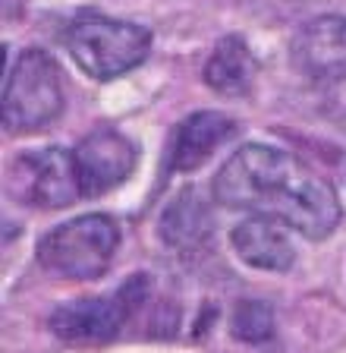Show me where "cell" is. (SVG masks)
Wrapping results in <instances>:
<instances>
[{
    "label": "cell",
    "mask_w": 346,
    "mask_h": 353,
    "mask_svg": "<svg viewBox=\"0 0 346 353\" xmlns=\"http://www.w3.org/2000/svg\"><path fill=\"white\" fill-rule=\"evenodd\" d=\"M230 243L233 252L243 259L246 265L258 268V272H290L296 262V250L290 243L283 224L274 218H246L230 230Z\"/></svg>",
    "instance_id": "obj_10"
},
{
    "label": "cell",
    "mask_w": 346,
    "mask_h": 353,
    "mask_svg": "<svg viewBox=\"0 0 346 353\" xmlns=\"http://www.w3.org/2000/svg\"><path fill=\"white\" fill-rule=\"evenodd\" d=\"M258 63L239 35H224L205 63V82L227 98H243L255 85Z\"/></svg>",
    "instance_id": "obj_12"
},
{
    "label": "cell",
    "mask_w": 346,
    "mask_h": 353,
    "mask_svg": "<svg viewBox=\"0 0 346 353\" xmlns=\"http://www.w3.org/2000/svg\"><path fill=\"white\" fill-rule=\"evenodd\" d=\"M211 208L195 190H183L161 214V236L180 256H195L211 243Z\"/></svg>",
    "instance_id": "obj_11"
},
{
    "label": "cell",
    "mask_w": 346,
    "mask_h": 353,
    "mask_svg": "<svg viewBox=\"0 0 346 353\" xmlns=\"http://www.w3.org/2000/svg\"><path fill=\"white\" fill-rule=\"evenodd\" d=\"M7 192L23 205L67 208L82 196L73 152L67 148L23 152L7 168Z\"/></svg>",
    "instance_id": "obj_6"
},
{
    "label": "cell",
    "mask_w": 346,
    "mask_h": 353,
    "mask_svg": "<svg viewBox=\"0 0 346 353\" xmlns=\"http://www.w3.org/2000/svg\"><path fill=\"white\" fill-rule=\"evenodd\" d=\"M145 294L148 278L136 274V278H126L111 296H89V300H73L57 306L47 319V325L63 341L101 344V341H111L123 328L126 319L133 316V309H139L145 303Z\"/></svg>",
    "instance_id": "obj_5"
},
{
    "label": "cell",
    "mask_w": 346,
    "mask_h": 353,
    "mask_svg": "<svg viewBox=\"0 0 346 353\" xmlns=\"http://www.w3.org/2000/svg\"><path fill=\"white\" fill-rule=\"evenodd\" d=\"M63 110L60 66L41 48H25L3 79V130L32 132Z\"/></svg>",
    "instance_id": "obj_4"
},
{
    "label": "cell",
    "mask_w": 346,
    "mask_h": 353,
    "mask_svg": "<svg viewBox=\"0 0 346 353\" xmlns=\"http://www.w3.org/2000/svg\"><path fill=\"white\" fill-rule=\"evenodd\" d=\"M293 66L305 79L340 82L346 79V16H315L296 32L290 44Z\"/></svg>",
    "instance_id": "obj_8"
},
{
    "label": "cell",
    "mask_w": 346,
    "mask_h": 353,
    "mask_svg": "<svg viewBox=\"0 0 346 353\" xmlns=\"http://www.w3.org/2000/svg\"><path fill=\"white\" fill-rule=\"evenodd\" d=\"M233 334L246 344H261L274 334V312L268 303L243 300L233 309Z\"/></svg>",
    "instance_id": "obj_13"
},
{
    "label": "cell",
    "mask_w": 346,
    "mask_h": 353,
    "mask_svg": "<svg viewBox=\"0 0 346 353\" xmlns=\"http://www.w3.org/2000/svg\"><path fill=\"white\" fill-rule=\"evenodd\" d=\"M76 176H79L82 199H98L117 190L139 164V145L129 136L111 126H98L73 152Z\"/></svg>",
    "instance_id": "obj_7"
},
{
    "label": "cell",
    "mask_w": 346,
    "mask_h": 353,
    "mask_svg": "<svg viewBox=\"0 0 346 353\" xmlns=\"http://www.w3.org/2000/svg\"><path fill=\"white\" fill-rule=\"evenodd\" d=\"M233 132H236L233 117H227L221 110L189 114V117L173 130V136H170L167 170L170 174H189V170L202 168V164L211 158V152H217Z\"/></svg>",
    "instance_id": "obj_9"
},
{
    "label": "cell",
    "mask_w": 346,
    "mask_h": 353,
    "mask_svg": "<svg viewBox=\"0 0 346 353\" xmlns=\"http://www.w3.org/2000/svg\"><path fill=\"white\" fill-rule=\"evenodd\" d=\"M67 51L79 63L82 73L107 82L129 73L151 51V32L139 22L111 19L104 13H79L63 32Z\"/></svg>",
    "instance_id": "obj_2"
},
{
    "label": "cell",
    "mask_w": 346,
    "mask_h": 353,
    "mask_svg": "<svg viewBox=\"0 0 346 353\" xmlns=\"http://www.w3.org/2000/svg\"><path fill=\"white\" fill-rule=\"evenodd\" d=\"M211 196L236 212L274 218L309 240H324L340 224V199L327 180L271 145H243L214 174Z\"/></svg>",
    "instance_id": "obj_1"
},
{
    "label": "cell",
    "mask_w": 346,
    "mask_h": 353,
    "mask_svg": "<svg viewBox=\"0 0 346 353\" xmlns=\"http://www.w3.org/2000/svg\"><path fill=\"white\" fill-rule=\"evenodd\" d=\"M120 246V228L107 214H82L54 228L38 243V262L73 281H95L111 268Z\"/></svg>",
    "instance_id": "obj_3"
}]
</instances>
